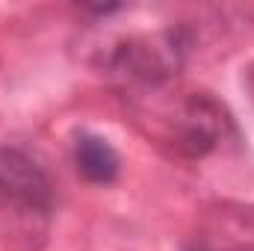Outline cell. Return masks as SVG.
Wrapping results in <instances>:
<instances>
[{"mask_svg": "<svg viewBox=\"0 0 254 251\" xmlns=\"http://www.w3.org/2000/svg\"><path fill=\"white\" fill-rule=\"evenodd\" d=\"M0 198L21 207H45L48 204V181L18 151H0Z\"/></svg>", "mask_w": 254, "mask_h": 251, "instance_id": "obj_1", "label": "cell"}, {"mask_svg": "<svg viewBox=\"0 0 254 251\" xmlns=\"http://www.w3.org/2000/svg\"><path fill=\"white\" fill-rule=\"evenodd\" d=\"M74 163H77V172L92 184H113L119 178V172H122L119 151L104 136H95V133H83L77 139Z\"/></svg>", "mask_w": 254, "mask_h": 251, "instance_id": "obj_2", "label": "cell"}, {"mask_svg": "<svg viewBox=\"0 0 254 251\" xmlns=\"http://www.w3.org/2000/svg\"><path fill=\"white\" fill-rule=\"evenodd\" d=\"M249 251H254V249H249Z\"/></svg>", "mask_w": 254, "mask_h": 251, "instance_id": "obj_3", "label": "cell"}]
</instances>
